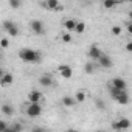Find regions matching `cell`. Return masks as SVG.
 I'll return each mask as SVG.
<instances>
[{
	"label": "cell",
	"mask_w": 132,
	"mask_h": 132,
	"mask_svg": "<svg viewBox=\"0 0 132 132\" xmlns=\"http://www.w3.org/2000/svg\"><path fill=\"white\" fill-rule=\"evenodd\" d=\"M19 57L23 62H39L40 61V53L33 50V48H22L19 51Z\"/></svg>",
	"instance_id": "6da1fadb"
},
{
	"label": "cell",
	"mask_w": 132,
	"mask_h": 132,
	"mask_svg": "<svg viewBox=\"0 0 132 132\" xmlns=\"http://www.w3.org/2000/svg\"><path fill=\"white\" fill-rule=\"evenodd\" d=\"M110 95L112 98L120 103V104H127L129 103V95L126 92V89H117V87H112L110 89Z\"/></svg>",
	"instance_id": "7a4b0ae2"
},
{
	"label": "cell",
	"mask_w": 132,
	"mask_h": 132,
	"mask_svg": "<svg viewBox=\"0 0 132 132\" xmlns=\"http://www.w3.org/2000/svg\"><path fill=\"white\" fill-rule=\"evenodd\" d=\"M42 113V107L39 103H30V106L27 107V115L28 117H39Z\"/></svg>",
	"instance_id": "3957f363"
},
{
	"label": "cell",
	"mask_w": 132,
	"mask_h": 132,
	"mask_svg": "<svg viewBox=\"0 0 132 132\" xmlns=\"http://www.w3.org/2000/svg\"><path fill=\"white\" fill-rule=\"evenodd\" d=\"M57 72H59V75H61L62 78H65V79H70V78L73 76V70H72L70 65H59V67H57Z\"/></svg>",
	"instance_id": "277c9868"
},
{
	"label": "cell",
	"mask_w": 132,
	"mask_h": 132,
	"mask_svg": "<svg viewBox=\"0 0 132 132\" xmlns=\"http://www.w3.org/2000/svg\"><path fill=\"white\" fill-rule=\"evenodd\" d=\"M3 28H5V30L8 31V34H10V36H13V37L19 34V30H17V27H16V25H14L11 20H5V22H3Z\"/></svg>",
	"instance_id": "5b68a950"
},
{
	"label": "cell",
	"mask_w": 132,
	"mask_h": 132,
	"mask_svg": "<svg viewBox=\"0 0 132 132\" xmlns=\"http://www.w3.org/2000/svg\"><path fill=\"white\" fill-rule=\"evenodd\" d=\"M130 127V123H129V120H126V118H121V120H118L117 123H113V129L115 130H123V129H129Z\"/></svg>",
	"instance_id": "8992f818"
},
{
	"label": "cell",
	"mask_w": 132,
	"mask_h": 132,
	"mask_svg": "<svg viewBox=\"0 0 132 132\" xmlns=\"http://www.w3.org/2000/svg\"><path fill=\"white\" fill-rule=\"evenodd\" d=\"M98 64L101 65V67H104V69H110V67H112V59H110L109 56L101 54V56L98 57Z\"/></svg>",
	"instance_id": "52a82bcc"
},
{
	"label": "cell",
	"mask_w": 132,
	"mask_h": 132,
	"mask_svg": "<svg viewBox=\"0 0 132 132\" xmlns=\"http://www.w3.org/2000/svg\"><path fill=\"white\" fill-rule=\"evenodd\" d=\"M31 30L36 34H44V25L40 20H31Z\"/></svg>",
	"instance_id": "ba28073f"
},
{
	"label": "cell",
	"mask_w": 132,
	"mask_h": 132,
	"mask_svg": "<svg viewBox=\"0 0 132 132\" xmlns=\"http://www.w3.org/2000/svg\"><path fill=\"white\" fill-rule=\"evenodd\" d=\"M13 81H14V76L11 75V73H3V76H2V79H0V86H3V87H6V86H11L13 84Z\"/></svg>",
	"instance_id": "9c48e42d"
},
{
	"label": "cell",
	"mask_w": 132,
	"mask_h": 132,
	"mask_svg": "<svg viewBox=\"0 0 132 132\" xmlns=\"http://www.w3.org/2000/svg\"><path fill=\"white\" fill-rule=\"evenodd\" d=\"M40 100H42V93L39 90H31L28 93V101L30 103H39Z\"/></svg>",
	"instance_id": "30bf717a"
},
{
	"label": "cell",
	"mask_w": 132,
	"mask_h": 132,
	"mask_svg": "<svg viewBox=\"0 0 132 132\" xmlns=\"http://www.w3.org/2000/svg\"><path fill=\"white\" fill-rule=\"evenodd\" d=\"M103 53H101V50L96 47V45H92L90 47V50H89V57H92L93 61H98V57L101 56Z\"/></svg>",
	"instance_id": "8fae6325"
},
{
	"label": "cell",
	"mask_w": 132,
	"mask_h": 132,
	"mask_svg": "<svg viewBox=\"0 0 132 132\" xmlns=\"http://www.w3.org/2000/svg\"><path fill=\"white\" fill-rule=\"evenodd\" d=\"M44 6L47 10H62V6L59 5L57 0H47V2H44Z\"/></svg>",
	"instance_id": "7c38bea8"
},
{
	"label": "cell",
	"mask_w": 132,
	"mask_h": 132,
	"mask_svg": "<svg viewBox=\"0 0 132 132\" xmlns=\"http://www.w3.org/2000/svg\"><path fill=\"white\" fill-rule=\"evenodd\" d=\"M39 82H40V86H44V87H50V86L53 84V79H51L50 75H42V76L39 78Z\"/></svg>",
	"instance_id": "4fadbf2b"
},
{
	"label": "cell",
	"mask_w": 132,
	"mask_h": 132,
	"mask_svg": "<svg viewBox=\"0 0 132 132\" xmlns=\"http://www.w3.org/2000/svg\"><path fill=\"white\" fill-rule=\"evenodd\" d=\"M112 87H117V89H126V81L123 78H113L112 79Z\"/></svg>",
	"instance_id": "5bb4252c"
},
{
	"label": "cell",
	"mask_w": 132,
	"mask_h": 132,
	"mask_svg": "<svg viewBox=\"0 0 132 132\" xmlns=\"http://www.w3.org/2000/svg\"><path fill=\"white\" fill-rule=\"evenodd\" d=\"M62 104H64L65 107H72V106L76 104V100L72 98V96H64V98H62Z\"/></svg>",
	"instance_id": "9a60e30c"
},
{
	"label": "cell",
	"mask_w": 132,
	"mask_h": 132,
	"mask_svg": "<svg viewBox=\"0 0 132 132\" xmlns=\"http://www.w3.org/2000/svg\"><path fill=\"white\" fill-rule=\"evenodd\" d=\"M75 25H76V20H73V19H67L65 23H64V27H65L67 31H75Z\"/></svg>",
	"instance_id": "2e32d148"
},
{
	"label": "cell",
	"mask_w": 132,
	"mask_h": 132,
	"mask_svg": "<svg viewBox=\"0 0 132 132\" xmlns=\"http://www.w3.org/2000/svg\"><path fill=\"white\" fill-rule=\"evenodd\" d=\"M2 112L5 113V115H8V117H11L13 113H14V109L10 106V104H3L2 106Z\"/></svg>",
	"instance_id": "e0dca14e"
},
{
	"label": "cell",
	"mask_w": 132,
	"mask_h": 132,
	"mask_svg": "<svg viewBox=\"0 0 132 132\" xmlns=\"http://www.w3.org/2000/svg\"><path fill=\"white\" fill-rule=\"evenodd\" d=\"M84 30H86L84 22H76V25H75V31H76L78 34H81V33H84Z\"/></svg>",
	"instance_id": "ac0fdd59"
},
{
	"label": "cell",
	"mask_w": 132,
	"mask_h": 132,
	"mask_svg": "<svg viewBox=\"0 0 132 132\" xmlns=\"http://www.w3.org/2000/svg\"><path fill=\"white\" fill-rule=\"evenodd\" d=\"M118 2H120V0H104V6L106 8H113Z\"/></svg>",
	"instance_id": "d6986e66"
},
{
	"label": "cell",
	"mask_w": 132,
	"mask_h": 132,
	"mask_svg": "<svg viewBox=\"0 0 132 132\" xmlns=\"http://www.w3.org/2000/svg\"><path fill=\"white\" fill-rule=\"evenodd\" d=\"M93 72H95V64L93 62L86 64V73H93Z\"/></svg>",
	"instance_id": "ffe728a7"
},
{
	"label": "cell",
	"mask_w": 132,
	"mask_h": 132,
	"mask_svg": "<svg viewBox=\"0 0 132 132\" xmlns=\"http://www.w3.org/2000/svg\"><path fill=\"white\" fill-rule=\"evenodd\" d=\"M75 100H76V101H84V100H86V92H82V90H79V92L76 93V96H75Z\"/></svg>",
	"instance_id": "44dd1931"
},
{
	"label": "cell",
	"mask_w": 132,
	"mask_h": 132,
	"mask_svg": "<svg viewBox=\"0 0 132 132\" xmlns=\"http://www.w3.org/2000/svg\"><path fill=\"white\" fill-rule=\"evenodd\" d=\"M62 40H64L65 44L72 42V36H70V33H64V34H62Z\"/></svg>",
	"instance_id": "7402d4cb"
},
{
	"label": "cell",
	"mask_w": 132,
	"mask_h": 132,
	"mask_svg": "<svg viewBox=\"0 0 132 132\" xmlns=\"http://www.w3.org/2000/svg\"><path fill=\"white\" fill-rule=\"evenodd\" d=\"M8 45H10V42H8V39H6V37L0 39V47H2V48H8Z\"/></svg>",
	"instance_id": "603a6c76"
},
{
	"label": "cell",
	"mask_w": 132,
	"mask_h": 132,
	"mask_svg": "<svg viewBox=\"0 0 132 132\" xmlns=\"http://www.w3.org/2000/svg\"><path fill=\"white\" fill-rule=\"evenodd\" d=\"M5 130H8V124L3 120H0V132H5Z\"/></svg>",
	"instance_id": "cb8c5ba5"
},
{
	"label": "cell",
	"mask_w": 132,
	"mask_h": 132,
	"mask_svg": "<svg viewBox=\"0 0 132 132\" xmlns=\"http://www.w3.org/2000/svg\"><path fill=\"white\" fill-rule=\"evenodd\" d=\"M10 3L13 8H19L20 6V0H10Z\"/></svg>",
	"instance_id": "d4e9b609"
},
{
	"label": "cell",
	"mask_w": 132,
	"mask_h": 132,
	"mask_svg": "<svg viewBox=\"0 0 132 132\" xmlns=\"http://www.w3.org/2000/svg\"><path fill=\"white\" fill-rule=\"evenodd\" d=\"M112 34H113V36L121 34V28H120V27H113V28H112Z\"/></svg>",
	"instance_id": "484cf974"
},
{
	"label": "cell",
	"mask_w": 132,
	"mask_h": 132,
	"mask_svg": "<svg viewBox=\"0 0 132 132\" xmlns=\"http://www.w3.org/2000/svg\"><path fill=\"white\" fill-rule=\"evenodd\" d=\"M22 124H14L13 127H8V130H22Z\"/></svg>",
	"instance_id": "4316f807"
},
{
	"label": "cell",
	"mask_w": 132,
	"mask_h": 132,
	"mask_svg": "<svg viewBox=\"0 0 132 132\" xmlns=\"http://www.w3.org/2000/svg\"><path fill=\"white\" fill-rule=\"evenodd\" d=\"M96 106H98V109H104V103L101 100H96Z\"/></svg>",
	"instance_id": "83f0119b"
},
{
	"label": "cell",
	"mask_w": 132,
	"mask_h": 132,
	"mask_svg": "<svg viewBox=\"0 0 132 132\" xmlns=\"http://www.w3.org/2000/svg\"><path fill=\"white\" fill-rule=\"evenodd\" d=\"M126 50H127V51H132V42H127V44H126Z\"/></svg>",
	"instance_id": "f1b7e54d"
},
{
	"label": "cell",
	"mask_w": 132,
	"mask_h": 132,
	"mask_svg": "<svg viewBox=\"0 0 132 132\" xmlns=\"http://www.w3.org/2000/svg\"><path fill=\"white\" fill-rule=\"evenodd\" d=\"M127 31L132 33V25H130V23H127Z\"/></svg>",
	"instance_id": "f546056e"
},
{
	"label": "cell",
	"mask_w": 132,
	"mask_h": 132,
	"mask_svg": "<svg viewBox=\"0 0 132 132\" xmlns=\"http://www.w3.org/2000/svg\"><path fill=\"white\" fill-rule=\"evenodd\" d=\"M3 73H5V72H3L2 69H0V79H2V76H3Z\"/></svg>",
	"instance_id": "4dcf8cb0"
}]
</instances>
